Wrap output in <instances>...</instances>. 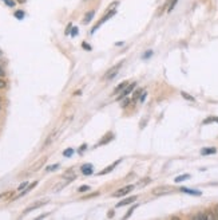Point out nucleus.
I'll return each mask as SVG.
<instances>
[{"label":"nucleus","mask_w":218,"mask_h":220,"mask_svg":"<svg viewBox=\"0 0 218 220\" xmlns=\"http://www.w3.org/2000/svg\"><path fill=\"white\" fill-rule=\"evenodd\" d=\"M115 14H117V10H115V8H113V10H109V12H107V14H106V15H105V16H103V18H102V19H101V20H99V22H98V23H97V24H95V26H94V27H92V30H91V34H94V32H95V31H97V30H98V28H99V27H101V26H102L103 23H105V22H107V20H109V19H110V18H111V16H114V15H115Z\"/></svg>","instance_id":"1"},{"label":"nucleus","mask_w":218,"mask_h":220,"mask_svg":"<svg viewBox=\"0 0 218 220\" xmlns=\"http://www.w3.org/2000/svg\"><path fill=\"white\" fill-rule=\"evenodd\" d=\"M135 87H136V82H131V83H128V85H127L126 87H124L123 90L120 91V95L117 98V100H118V101H120V100H123L124 97H128V95H130V94L132 93V90H134Z\"/></svg>","instance_id":"2"},{"label":"nucleus","mask_w":218,"mask_h":220,"mask_svg":"<svg viewBox=\"0 0 218 220\" xmlns=\"http://www.w3.org/2000/svg\"><path fill=\"white\" fill-rule=\"evenodd\" d=\"M134 188H135V185H126V187H123V188H120L118 192L113 193V197H122V196L127 195V193H130Z\"/></svg>","instance_id":"3"},{"label":"nucleus","mask_w":218,"mask_h":220,"mask_svg":"<svg viewBox=\"0 0 218 220\" xmlns=\"http://www.w3.org/2000/svg\"><path fill=\"white\" fill-rule=\"evenodd\" d=\"M122 63H123V62H119V63H118L117 66H114L113 69H110V70L105 74V79H113L114 77L118 74V70H119V69L122 67Z\"/></svg>","instance_id":"4"},{"label":"nucleus","mask_w":218,"mask_h":220,"mask_svg":"<svg viewBox=\"0 0 218 220\" xmlns=\"http://www.w3.org/2000/svg\"><path fill=\"white\" fill-rule=\"evenodd\" d=\"M80 171H82V173L84 176H90L94 173V167H92L91 164H83L82 168H80Z\"/></svg>","instance_id":"5"},{"label":"nucleus","mask_w":218,"mask_h":220,"mask_svg":"<svg viewBox=\"0 0 218 220\" xmlns=\"http://www.w3.org/2000/svg\"><path fill=\"white\" fill-rule=\"evenodd\" d=\"M46 203H47L46 200H43V201H39V203H34L32 205H29L28 208H25V210L23 211V214L25 215V214H28V212H31V211H34V210H38V208H40V207H42V205H44Z\"/></svg>","instance_id":"6"},{"label":"nucleus","mask_w":218,"mask_h":220,"mask_svg":"<svg viewBox=\"0 0 218 220\" xmlns=\"http://www.w3.org/2000/svg\"><path fill=\"white\" fill-rule=\"evenodd\" d=\"M138 197L136 196H130V197H127V199H124V200H122V201H119V203L117 204V207L119 208V207H123V205H128V204H131L132 201H135Z\"/></svg>","instance_id":"7"},{"label":"nucleus","mask_w":218,"mask_h":220,"mask_svg":"<svg viewBox=\"0 0 218 220\" xmlns=\"http://www.w3.org/2000/svg\"><path fill=\"white\" fill-rule=\"evenodd\" d=\"M119 163H120V160H118V161H117V163H114V164H111V165H109V167H107V168H106V169H103V171H101V172H99V173H98V175H99V176H103V175H107V173H110V172H111L113 169H115V167H117V165H118V164H119Z\"/></svg>","instance_id":"8"},{"label":"nucleus","mask_w":218,"mask_h":220,"mask_svg":"<svg viewBox=\"0 0 218 220\" xmlns=\"http://www.w3.org/2000/svg\"><path fill=\"white\" fill-rule=\"evenodd\" d=\"M179 191H181V192H183V193H187V195H193V196H201V195H202V192H201V191H197V189L181 188Z\"/></svg>","instance_id":"9"},{"label":"nucleus","mask_w":218,"mask_h":220,"mask_svg":"<svg viewBox=\"0 0 218 220\" xmlns=\"http://www.w3.org/2000/svg\"><path fill=\"white\" fill-rule=\"evenodd\" d=\"M94 15H95V11L94 10H91V11H88V12L84 15V20H83V23L84 24H88L92 20V18H94Z\"/></svg>","instance_id":"10"},{"label":"nucleus","mask_w":218,"mask_h":220,"mask_svg":"<svg viewBox=\"0 0 218 220\" xmlns=\"http://www.w3.org/2000/svg\"><path fill=\"white\" fill-rule=\"evenodd\" d=\"M217 149L216 148H204L201 150V155L202 156H209V155H216Z\"/></svg>","instance_id":"11"},{"label":"nucleus","mask_w":218,"mask_h":220,"mask_svg":"<svg viewBox=\"0 0 218 220\" xmlns=\"http://www.w3.org/2000/svg\"><path fill=\"white\" fill-rule=\"evenodd\" d=\"M127 85H128V82H126V81H124V82H120L119 85H118V86L115 87V89H114V93H113V94H118V93H120V91L123 90Z\"/></svg>","instance_id":"12"},{"label":"nucleus","mask_w":218,"mask_h":220,"mask_svg":"<svg viewBox=\"0 0 218 220\" xmlns=\"http://www.w3.org/2000/svg\"><path fill=\"white\" fill-rule=\"evenodd\" d=\"M191 219H197V220H199V219H208V214H205V212H199V214H197V215H193L191 216Z\"/></svg>","instance_id":"13"},{"label":"nucleus","mask_w":218,"mask_h":220,"mask_svg":"<svg viewBox=\"0 0 218 220\" xmlns=\"http://www.w3.org/2000/svg\"><path fill=\"white\" fill-rule=\"evenodd\" d=\"M142 91H143V89H138L136 91H134V94H132V101L134 102L138 101L139 97H141V94H142Z\"/></svg>","instance_id":"14"},{"label":"nucleus","mask_w":218,"mask_h":220,"mask_svg":"<svg viewBox=\"0 0 218 220\" xmlns=\"http://www.w3.org/2000/svg\"><path fill=\"white\" fill-rule=\"evenodd\" d=\"M189 177H190V175H187V173L186 175H181V176H177V177L174 179V181L175 183H181V181H185L186 179H189Z\"/></svg>","instance_id":"15"},{"label":"nucleus","mask_w":218,"mask_h":220,"mask_svg":"<svg viewBox=\"0 0 218 220\" xmlns=\"http://www.w3.org/2000/svg\"><path fill=\"white\" fill-rule=\"evenodd\" d=\"M181 95H182L185 100H187V101H191V102H194V101H195V98H194V97H191V95H189L187 93H185V91H181Z\"/></svg>","instance_id":"16"},{"label":"nucleus","mask_w":218,"mask_h":220,"mask_svg":"<svg viewBox=\"0 0 218 220\" xmlns=\"http://www.w3.org/2000/svg\"><path fill=\"white\" fill-rule=\"evenodd\" d=\"M74 155V149L72 148H67L66 150H63V156L64 157H71Z\"/></svg>","instance_id":"17"},{"label":"nucleus","mask_w":218,"mask_h":220,"mask_svg":"<svg viewBox=\"0 0 218 220\" xmlns=\"http://www.w3.org/2000/svg\"><path fill=\"white\" fill-rule=\"evenodd\" d=\"M13 15H15V18H16V19L21 20V19L24 18V12H23V11H20V10H19V11H15V14H13Z\"/></svg>","instance_id":"18"},{"label":"nucleus","mask_w":218,"mask_h":220,"mask_svg":"<svg viewBox=\"0 0 218 220\" xmlns=\"http://www.w3.org/2000/svg\"><path fill=\"white\" fill-rule=\"evenodd\" d=\"M28 185H29V181H28V180H25V181H23V183H21V184H20L19 187H17V191H23V189H25V188H27Z\"/></svg>","instance_id":"19"},{"label":"nucleus","mask_w":218,"mask_h":220,"mask_svg":"<svg viewBox=\"0 0 218 220\" xmlns=\"http://www.w3.org/2000/svg\"><path fill=\"white\" fill-rule=\"evenodd\" d=\"M91 187L90 185H80L79 188H78V192H87V191H90Z\"/></svg>","instance_id":"20"},{"label":"nucleus","mask_w":218,"mask_h":220,"mask_svg":"<svg viewBox=\"0 0 218 220\" xmlns=\"http://www.w3.org/2000/svg\"><path fill=\"white\" fill-rule=\"evenodd\" d=\"M136 207H138V205H136V204H135V205H132V207L130 208V210H128L127 215H124V216H123V219H127V218H130V216H131V214H132V212L135 211V208H136Z\"/></svg>","instance_id":"21"},{"label":"nucleus","mask_w":218,"mask_h":220,"mask_svg":"<svg viewBox=\"0 0 218 220\" xmlns=\"http://www.w3.org/2000/svg\"><path fill=\"white\" fill-rule=\"evenodd\" d=\"M59 168V164H54V165H48V167L46 168V171H48V172H54V171H56Z\"/></svg>","instance_id":"22"},{"label":"nucleus","mask_w":218,"mask_h":220,"mask_svg":"<svg viewBox=\"0 0 218 220\" xmlns=\"http://www.w3.org/2000/svg\"><path fill=\"white\" fill-rule=\"evenodd\" d=\"M210 122H218V117H209L204 121V124H210Z\"/></svg>","instance_id":"23"},{"label":"nucleus","mask_w":218,"mask_h":220,"mask_svg":"<svg viewBox=\"0 0 218 220\" xmlns=\"http://www.w3.org/2000/svg\"><path fill=\"white\" fill-rule=\"evenodd\" d=\"M177 3H178V0H171V2H170V6H169V8H167L169 12H171V11L174 10V7H175Z\"/></svg>","instance_id":"24"},{"label":"nucleus","mask_w":218,"mask_h":220,"mask_svg":"<svg viewBox=\"0 0 218 220\" xmlns=\"http://www.w3.org/2000/svg\"><path fill=\"white\" fill-rule=\"evenodd\" d=\"M44 161H46V157H44V159H42V161H40V163H38V164H36V165H35V167H34V168H32V171H38V168H39V167H42V165H43V163H44Z\"/></svg>","instance_id":"25"},{"label":"nucleus","mask_w":218,"mask_h":220,"mask_svg":"<svg viewBox=\"0 0 218 220\" xmlns=\"http://www.w3.org/2000/svg\"><path fill=\"white\" fill-rule=\"evenodd\" d=\"M3 2H4L8 7H15V2H13V0H3Z\"/></svg>","instance_id":"26"},{"label":"nucleus","mask_w":218,"mask_h":220,"mask_svg":"<svg viewBox=\"0 0 218 220\" xmlns=\"http://www.w3.org/2000/svg\"><path fill=\"white\" fill-rule=\"evenodd\" d=\"M146 97H147V93H146V91H142L141 97H139V101H141V102H143V101L146 100Z\"/></svg>","instance_id":"27"},{"label":"nucleus","mask_w":218,"mask_h":220,"mask_svg":"<svg viewBox=\"0 0 218 220\" xmlns=\"http://www.w3.org/2000/svg\"><path fill=\"white\" fill-rule=\"evenodd\" d=\"M128 104H130V100H128L127 97H124V101L122 102V106H123V108H126V106H128Z\"/></svg>","instance_id":"28"},{"label":"nucleus","mask_w":218,"mask_h":220,"mask_svg":"<svg viewBox=\"0 0 218 220\" xmlns=\"http://www.w3.org/2000/svg\"><path fill=\"white\" fill-rule=\"evenodd\" d=\"M6 86H7V82H6L4 79H2V78H0V89H4Z\"/></svg>","instance_id":"29"},{"label":"nucleus","mask_w":218,"mask_h":220,"mask_svg":"<svg viewBox=\"0 0 218 220\" xmlns=\"http://www.w3.org/2000/svg\"><path fill=\"white\" fill-rule=\"evenodd\" d=\"M82 47H83L84 50H87V51H91V46H88L87 43H84V42L82 43Z\"/></svg>","instance_id":"30"},{"label":"nucleus","mask_w":218,"mask_h":220,"mask_svg":"<svg viewBox=\"0 0 218 220\" xmlns=\"http://www.w3.org/2000/svg\"><path fill=\"white\" fill-rule=\"evenodd\" d=\"M151 55H153V53H151V51H149L147 54H143V57H142V58H143V59H146V58H150Z\"/></svg>","instance_id":"31"},{"label":"nucleus","mask_w":218,"mask_h":220,"mask_svg":"<svg viewBox=\"0 0 218 220\" xmlns=\"http://www.w3.org/2000/svg\"><path fill=\"white\" fill-rule=\"evenodd\" d=\"M86 148H87V145H86V144H83V145H82V146H80V148H79V153H82V152H83V150L86 149Z\"/></svg>","instance_id":"32"},{"label":"nucleus","mask_w":218,"mask_h":220,"mask_svg":"<svg viewBox=\"0 0 218 220\" xmlns=\"http://www.w3.org/2000/svg\"><path fill=\"white\" fill-rule=\"evenodd\" d=\"M76 34H78V28H76V27H74V28H72V32H71V35H72V36H75Z\"/></svg>","instance_id":"33"},{"label":"nucleus","mask_w":218,"mask_h":220,"mask_svg":"<svg viewBox=\"0 0 218 220\" xmlns=\"http://www.w3.org/2000/svg\"><path fill=\"white\" fill-rule=\"evenodd\" d=\"M6 75V73H4V70H3L2 67H0V78H3V77Z\"/></svg>","instance_id":"34"},{"label":"nucleus","mask_w":218,"mask_h":220,"mask_svg":"<svg viewBox=\"0 0 218 220\" xmlns=\"http://www.w3.org/2000/svg\"><path fill=\"white\" fill-rule=\"evenodd\" d=\"M214 214H216V218L218 219V204L216 205V210H214Z\"/></svg>","instance_id":"35"},{"label":"nucleus","mask_w":218,"mask_h":220,"mask_svg":"<svg viewBox=\"0 0 218 220\" xmlns=\"http://www.w3.org/2000/svg\"><path fill=\"white\" fill-rule=\"evenodd\" d=\"M113 212H114V211H113V210H111V211H110V214H109V218H111V216H113V215H114V214H113Z\"/></svg>","instance_id":"36"},{"label":"nucleus","mask_w":218,"mask_h":220,"mask_svg":"<svg viewBox=\"0 0 218 220\" xmlns=\"http://www.w3.org/2000/svg\"><path fill=\"white\" fill-rule=\"evenodd\" d=\"M19 3H25V0H17Z\"/></svg>","instance_id":"37"},{"label":"nucleus","mask_w":218,"mask_h":220,"mask_svg":"<svg viewBox=\"0 0 218 220\" xmlns=\"http://www.w3.org/2000/svg\"><path fill=\"white\" fill-rule=\"evenodd\" d=\"M0 109H2V98H0Z\"/></svg>","instance_id":"38"},{"label":"nucleus","mask_w":218,"mask_h":220,"mask_svg":"<svg viewBox=\"0 0 218 220\" xmlns=\"http://www.w3.org/2000/svg\"><path fill=\"white\" fill-rule=\"evenodd\" d=\"M0 55H2V51H0Z\"/></svg>","instance_id":"39"}]
</instances>
